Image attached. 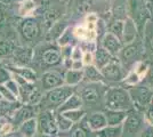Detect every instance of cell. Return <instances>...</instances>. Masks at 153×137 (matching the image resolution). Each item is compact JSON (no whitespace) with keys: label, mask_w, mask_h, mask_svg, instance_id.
I'll list each match as a JSON object with an SVG mask.
<instances>
[{"label":"cell","mask_w":153,"mask_h":137,"mask_svg":"<svg viewBox=\"0 0 153 137\" xmlns=\"http://www.w3.org/2000/svg\"><path fill=\"white\" fill-rule=\"evenodd\" d=\"M82 63L85 66L91 65L94 63V54L93 53L85 52L82 55Z\"/></svg>","instance_id":"35"},{"label":"cell","mask_w":153,"mask_h":137,"mask_svg":"<svg viewBox=\"0 0 153 137\" xmlns=\"http://www.w3.org/2000/svg\"><path fill=\"white\" fill-rule=\"evenodd\" d=\"M152 95H153V90H152Z\"/></svg>","instance_id":"43"},{"label":"cell","mask_w":153,"mask_h":137,"mask_svg":"<svg viewBox=\"0 0 153 137\" xmlns=\"http://www.w3.org/2000/svg\"><path fill=\"white\" fill-rule=\"evenodd\" d=\"M62 114L65 116L69 120H71L73 124H76V122H79V121L85 117L86 112L83 111V110H81V109H79V110H72V111L64 112Z\"/></svg>","instance_id":"27"},{"label":"cell","mask_w":153,"mask_h":137,"mask_svg":"<svg viewBox=\"0 0 153 137\" xmlns=\"http://www.w3.org/2000/svg\"><path fill=\"white\" fill-rule=\"evenodd\" d=\"M9 71L21 77L22 79H24L25 81L33 84L37 81V73L34 70H32L30 67H25V66H12L9 67Z\"/></svg>","instance_id":"17"},{"label":"cell","mask_w":153,"mask_h":137,"mask_svg":"<svg viewBox=\"0 0 153 137\" xmlns=\"http://www.w3.org/2000/svg\"><path fill=\"white\" fill-rule=\"evenodd\" d=\"M15 137H23V136H21L19 134H17V135H16V136H15Z\"/></svg>","instance_id":"41"},{"label":"cell","mask_w":153,"mask_h":137,"mask_svg":"<svg viewBox=\"0 0 153 137\" xmlns=\"http://www.w3.org/2000/svg\"><path fill=\"white\" fill-rule=\"evenodd\" d=\"M2 17H4V14H2V9H1V7H0V23H1V21H2Z\"/></svg>","instance_id":"38"},{"label":"cell","mask_w":153,"mask_h":137,"mask_svg":"<svg viewBox=\"0 0 153 137\" xmlns=\"http://www.w3.org/2000/svg\"><path fill=\"white\" fill-rule=\"evenodd\" d=\"M142 80V77L138 76L136 72L133 70V71L130 72L129 74H128L126 78L123 79V82L128 86H131V87H134V86H137L140 84V81Z\"/></svg>","instance_id":"28"},{"label":"cell","mask_w":153,"mask_h":137,"mask_svg":"<svg viewBox=\"0 0 153 137\" xmlns=\"http://www.w3.org/2000/svg\"><path fill=\"white\" fill-rule=\"evenodd\" d=\"M123 29H125V22L123 21H115L110 25V32L114 34L117 38L122 41V37H123Z\"/></svg>","instance_id":"25"},{"label":"cell","mask_w":153,"mask_h":137,"mask_svg":"<svg viewBox=\"0 0 153 137\" xmlns=\"http://www.w3.org/2000/svg\"><path fill=\"white\" fill-rule=\"evenodd\" d=\"M83 71L82 70H73V69H69L64 74V85L73 86L79 85L83 80Z\"/></svg>","instance_id":"20"},{"label":"cell","mask_w":153,"mask_h":137,"mask_svg":"<svg viewBox=\"0 0 153 137\" xmlns=\"http://www.w3.org/2000/svg\"><path fill=\"white\" fill-rule=\"evenodd\" d=\"M142 137H153V127H147L145 130L143 131Z\"/></svg>","instance_id":"36"},{"label":"cell","mask_w":153,"mask_h":137,"mask_svg":"<svg viewBox=\"0 0 153 137\" xmlns=\"http://www.w3.org/2000/svg\"><path fill=\"white\" fill-rule=\"evenodd\" d=\"M113 59H114V56H112L105 48H103L102 46L97 47L95 53H94V65L101 70L105 65H108Z\"/></svg>","instance_id":"13"},{"label":"cell","mask_w":153,"mask_h":137,"mask_svg":"<svg viewBox=\"0 0 153 137\" xmlns=\"http://www.w3.org/2000/svg\"><path fill=\"white\" fill-rule=\"evenodd\" d=\"M96 137H122V124L106 126L101 130L96 131Z\"/></svg>","instance_id":"21"},{"label":"cell","mask_w":153,"mask_h":137,"mask_svg":"<svg viewBox=\"0 0 153 137\" xmlns=\"http://www.w3.org/2000/svg\"><path fill=\"white\" fill-rule=\"evenodd\" d=\"M122 61L125 62H130V61H134L137 55H138V46L131 42V44H128L126 47H123L120 52Z\"/></svg>","instance_id":"22"},{"label":"cell","mask_w":153,"mask_h":137,"mask_svg":"<svg viewBox=\"0 0 153 137\" xmlns=\"http://www.w3.org/2000/svg\"><path fill=\"white\" fill-rule=\"evenodd\" d=\"M32 114H33L32 105H24V106L19 107V110L14 113V118H13L14 127H19L24 121L31 119V118H34Z\"/></svg>","instance_id":"15"},{"label":"cell","mask_w":153,"mask_h":137,"mask_svg":"<svg viewBox=\"0 0 153 137\" xmlns=\"http://www.w3.org/2000/svg\"><path fill=\"white\" fill-rule=\"evenodd\" d=\"M4 86H5L7 89L10 91V93H13L16 97H19V84L16 82V80H15L14 78L10 79L9 81H7Z\"/></svg>","instance_id":"31"},{"label":"cell","mask_w":153,"mask_h":137,"mask_svg":"<svg viewBox=\"0 0 153 137\" xmlns=\"http://www.w3.org/2000/svg\"><path fill=\"white\" fill-rule=\"evenodd\" d=\"M70 131V137H89L90 134V129L88 128L87 124H86V126L80 124V126L73 127Z\"/></svg>","instance_id":"26"},{"label":"cell","mask_w":153,"mask_h":137,"mask_svg":"<svg viewBox=\"0 0 153 137\" xmlns=\"http://www.w3.org/2000/svg\"><path fill=\"white\" fill-rule=\"evenodd\" d=\"M87 126L90 131H98L108 126V121L104 112H95L87 118Z\"/></svg>","instance_id":"12"},{"label":"cell","mask_w":153,"mask_h":137,"mask_svg":"<svg viewBox=\"0 0 153 137\" xmlns=\"http://www.w3.org/2000/svg\"><path fill=\"white\" fill-rule=\"evenodd\" d=\"M143 124L142 114L136 111H129L126 120L122 124V137H133L137 134Z\"/></svg>","instance_id":"5"},{"label":"cell","mask_w":153,"mask_h":137,"mask_svg":"<svg viewBox=\"0 0 153 137\" xmlns=\"http://www.w3.org/2000/svg\"><path fill=\"white\" fill-rule=\"evenodd\" d=\"M104 97H105V106L108 110L129 112L134 107L129 91L121 87H114L108 89Z\"/></svg>","instance_id":"1"},{"label":"cell","mask_w":153,"mask_h":137,"mask_svg":"<svg viewBox=\"0 0 153 137\" xmlns=\"http://www.w3.org/2000/svg\"><path fill=\"white\" fill-rule=\"evenodd\" d=\"M12 53H14V48L9 41H0V56H7Z\"/></svg>","instance_id":"29"},{"label":"cell","mask_w":153,"mask_h":137,"mask_svg":"<svg viewBox=\"0 0 153 137\" xmlns=\"http://www.w3.org/2000/svg\"><path fill=\"white\" fill-rule=\"evenodd\" d=\"M38 120V131L44 136L53 137L58 134V127L56 117L49 110H44L37 118Z\"/></svg>","instance_id":"3"},{"label":"cell","mask_w":153,"mask_h":137,"mask_svg":"<svg viewBox=\"0 0 153 137\" xmlns=\"http://www.w3.org/2000/svg\"><path fill=\"white\" fill-rule=\"evenodd\" d=\"M56 122H57L58 130L62 131V133L70 131L73 128V124H74L71 120H69L65 116H63L62 113H57V116H56Z\"/></svg>","instance_id":"24"},{"label":"cell","mask_w":153,"mask_h":137,"mask_svg":"<svg viewBox=\"0 0 153 137\" xmlns=\"http://www.w3.org/2000/svg\"><path fill=\"white\" fill-rule=\"evenodd\" d=\"M64 85V77L56 70H49L41 76V87L46 91Z\"/></svg>","instance_id":"8"},{"label":"cell","mask_w":153,"mask_h":137,"mask_svg":"<svg viewBox=\"0 0 153 137\" xmlns=\"http://www.w3.org/2000/svg\"><path fill=\"white\" fill-rule=\"evenodd\" d=\"M102 47L105 48L112 56H117L118 54H120L121 49L123 48L121 40L117 38L114 34H112L111 32L104 34L102 40Z\"/></svg>","instance_id":"10"},{"label":"cell","mask_w":153,"mask_h":137,"mask_svg":"<svg viewBox=\"0 0 153 137\" xmlns=\"http://www.w3.org/2000/svg\"><path fill=\"white\" fill-rule=\"evenodd\" d=\"M82 55H83L82 49L79 46L74 47L72 53H71V59L72 61H82Z\"/></svg>","instance_id":"34"},{"label":"cell","mask_w":153,"mask_h":137,"mask_svg":"<svg viewBox=\"0 0 153 137\" xmlns=\"http://www.w3.org/2000/svg\"><path fill=\"white\" fill-rule=\"evenodd\" d=\"M83 78L88 80L90 84H101L104 81L103 74L100 69H97L94 64L85 66L83 70Z\"/></svg>","instance_id":"19"},{"label":"cell","mask_w":153,"mask_h":137,"mask_svg":"<svg viewBox=\"0 0 153 137\" xmlns=\"http://www.w3.org/2000/svg\"><path fill=\"white\" fill-rule=\"evenodd\" d=\"M82 104L83 102L82 99H81V97H80V95L73 94V95H71L70 97L68 98L63 104L58 107L57 110H56V112L57 113H64V112L72 111V110H79V109H81Z\"/></svg>","instance_id":"14"},{"label":"cell","mask_w":153,"mask_h":137,"mask_svg":"<svg viewBox=\"0 0 153 137\" xmlns=\"http://www.w3.org/2000/svg\"><path fill=\"white\" fill-rule=\"evenodd\" d=\"M1 99H4V97H2V95L0 94V101H1Z\"/></svg>","instance_id":"40"},{"label":"cell","mask_w":153,"mask_h":137,"mask_svg":"<svg viewBox=\"0 0 153 137\" xmlns=\"http://www.w3.org/2000/svg\"><path fill=\"white\" fill-rule=\"evenodd\" d=\"M130 98L133 101L134 106H137L138 109H145L147 105L152 102L153 95L152 90L144 86H134L133 88L128 89Z\"/></svg>","instance_id":"4"},{"label":"cell","mask_w":153,"mask_h":137,"mask_svg":"<svg viewBox=\"0 0 153 137\" xmlns=\"http://www.w3.org/2000/svg\"><path fill=\"white\" fill-rule=\"evenodd\" d=\"M10 79H13V74L9 71V69L0 66V85H5Z\"/></svg>","instance_id":"30"},{"label":"cell","mask_w":153,"mask_h":137,"mask_svg":"<svg viewBox=\"0 0 153 137\" xmlns=\"http://www.w3.org/2000/svg\"><path fill=\"white\" fill-rule=\"evenodd\" d=\"M0 94L2 95L4 99H6L8 102H16L17 101V97L14 95L13 93L8 90L4 85H0Z\"/></svg>","instance_id":"33"},{"label":"cell","mask_w":153,"mask_h":137,"mask_svg":"<svg viewBox=\"0 0 153 137\" xmlns=\"http://www.w3.org/2000/svg\"><path fill=\"white\" fill-rule=\"evenodd\" d=\"M146 78H147V80H149V82L153 85V67H150V69H149V71H147V73H146Z\"/></svg>","instance_id":"37"},{"label":"cell","mask_w":153,"mask_h":137,"mask_svg":"<svg viewBox=\"0 0 153 137\" xmlns=\"http://www.w3.org/2000/svg\"><path fill=\"white\" fill-rule=\"evenodd\" d=\"M73 87L63 85L57 88H54L51 90L46 91V95L42 97L40 103L45 104V110H57L64 102L70 97L71 95H73Z\"/></svg>","instance_id":"2"},{"label":"cell","mask_w":153,"mask_h":137,"mask_svg":"<svg viewBox=\"0 0 153 137\" xmlns=\"http://www.w3.org/2000/svg\"><path fill=\"white\" fill-rule=\"evenodd\" d=\"M136 37V26L131 20H127L125 22V29H123V37L122 41L126 44H131Z\"/></svg>","instance_id":"23"},{"label":"cell","mask_w":153,"mask_h":137,"mask_svg":"<svg viewBox=\"0 0 153 137\" xmlns=\"http://www.w3.org/2000/svg\"><path fill=\"white\" fill-rule=\"evenodd\" d=\"M97 85L98 84H90V85L86 86L81 90L80 97H81L83 103H86V104H94V103H96L100 99L101 93H100V88L97 89Z\"/></svg>","instance_id":"11"},{"label":"cell","mask_w":153,"mask_h":137,"mask_svg":"<svg viewBox=\"0 0 153 137\" xmlns=\"http://www.w3.org/2000/svg\"><path fill=\"white\" fill-rule=\"evenodd\" d=\"M37 131H38V120L36 117L24 121L19 127V134L23 137H34Z\"/></svg>","instance_id":"16"},{"label":"cell","mask_w":153,"mask_h":137,"mask_svg":"<svg viewBox=\"0 0 153 137\" xmlns=\"http://www.w3.org/2000/svg\"><path fill=\"white\" fill-rule=\"evenodd\" d=\"M144 117L150 127H153V99L150 104L144 109Z\"/></svg>","instance_id":"32"},{"label":"cell","mask_w":153,"mask_h":137,"mask_svg":"<svg viewBox=\"0 0 153 137\" xmlns=\"http://www.w3.org/2000/svg\"><path fill=\"white\" fill-rule=\"evenodd\" d=\"M149 1H150V2H151V4H153V0H149Z\"/></svg>","instance_id":"42"},{"label":"cell","mask_w":153,"mask_h":137,"mask_svg":"<svg viewBox=\"0 0 153 137\" xmlns=\"http://www.w3.org/2000/svg\"><path fill=\"white\" fill-rule=\"evenodd\" d=\"M108 126H120L127 118L128 112L126 111H114V110H105L104 111Z\"/></svg>","instance_id":"18"},{"label":"cell","mask_w":153,"mask_h":137,"mask_svg":"<svg viewBox=\"0 0 153 137\" xmlns=\"http://www.w3.org/2000/svg\"><path fill=\"white\" fill-rule=\"evenodd\" d=\"M150 46H151V48L153 49V36L151 37V39H150Z\"/></svg>","instance_id":"39"},{"label":"cell","mask_w":153,"mask_h":137,"mask_svg":"<svg viewBox=\"0 0 153 137\" xmlns=\"http://www.w3.org/2000/svg\"><path fill=\"white\" fill-rule=\"evenodd\" d=\"M101 72L103 74L104 80L112 81V82H120L125 79L122 67L119 63V61L112 59L108 65H105L103 69H101Z\"/></svg>","instance_id":"7"},{"label":"cell","mask_w":153,"mask_h":137,"mask_svg":"<svg viewBox=\"0 0 153 137\" xmlns=\"http://www.w3.org/2000/svg\"><path fill=\"white\" fill-rule=\"evenodd\" d=\"M62 53L55 47H48L40 54V62L45 66H56L62 62Z\"/></svg>","instance_id":"9"},{"label":"cell","mask_w":153,"mask_h":137,"mask_svg":"<svg viewBox=\"0 0 153 137\" xmlns=\"http://www.w3.org/2000/svg\"><path fill=\"white\" fill-rule=\"evenodd\" d=\"M19 32L22 38L26 41H32L40 34V24L33 17H26L21 22Z\"/></svg>","instance_id":"6"}]
</instances>
